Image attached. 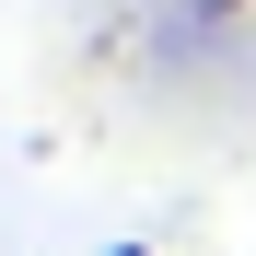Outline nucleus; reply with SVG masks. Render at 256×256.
<instances>
[{
  "mask_svg": "<svg viewBox=\"0 0 256 256\" xmlns=\"http://www.w3.org/2000/svg\"><path fill=\"white\" fill-rule=\"evenodd\" d=\"M105 256H152V244H105Z\"/></svg>",
  "mask_w": 256,
  "mask_h": 256,
  "instance_id": "2",
  "label": "nucleus"
},
{
  "mask_svg": "<svg viewBox=\"0 0 256 256\" xmlns=\"http://www.w3.org/2000/svg\"><path fill=\"white\" fill-rule=\"evenodd\" d=\"M198 12H210V24H233V12H256V0H198Z\"/></svg>",
  "mask_w": 256,
  "mask_h": 256,
  "instance_id": "1",
  "label": "nucleus"
}]
</instances>
